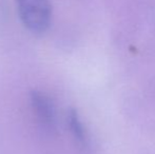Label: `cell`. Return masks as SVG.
<instances>
[{
  "label": "cell",
  "instance_id": "2",
  "mask_svg": "<svg viewBox=\"0 0 155 154\" xmlns=\"http://www.w3.org/2000/svg\"><path fill=\"white\" fill-rule=\"evenodd\" d=\"M31 106L36 118L45 128H54L56 123V110L54 103L42 91H33Z\"/></svg>",
  "mask_w": 155,
  "mask_h": 154
},
{
  "label": "cell",
  "instance_id": "1",
  "mask_svg": "<svg viewBox=\"0 0 155 154\" xmlns=\"http://www.w3.org/2000/svg\"><path fill=\"white\" fill-rule=\"evenodd\" d=\"M22 25L34 34H42L50 28L52 5L50 0H16Z\"/></svg>",
  "mask_w": 155,
  "mask_h": 154
},
{
  "label": "cell",
  "instance_id": "3",
  "mask_svg": "<svg viewBox=\"0 0 155 154\" xmlns=\"http://www.w3.org/2000/svg\"><path fill=\"white\" fill-rule=\"evenodd\" d=\"M69 123H70V127H71L72 132L74 133V135L79 140H84V128H82L81 123H80L79 118H78L77 114H76L75 112H72V113L70 114Z\"/></svg>",
  "mask_w": 155,
  "mask_h": 154
}]
</instances>
